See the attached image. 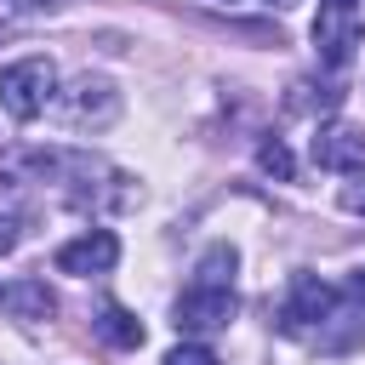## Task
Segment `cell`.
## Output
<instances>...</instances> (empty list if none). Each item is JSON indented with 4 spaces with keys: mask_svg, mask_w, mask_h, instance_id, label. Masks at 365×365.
I'll return each mask as SVG.
<instances>
[{
    "mask_svg": "<svg viewBox=\"0 0 365 365\" xmlns=\"http://www.w3.org/2000/svg\"><path fill=\"white\" fill-rule=\"evenodd\" d=\"M331 302H336V291H331L325 279H314V274H297V279H291V297H285V308H279V331L302 336V331H314V319L325 325Z\"/></svg>",
    "mask_w": 365,
    "mask_h": 365,
    "instance_id": "obj_3",
    "label": "cell"
},
{
    "mask_svg": "<svg viewBox=\"0 0 365 365\" xmlns=\"http://www.w3.org/2000/svg\"><path fill=\"white\" fill-rule=\"evenodd\" d=\"M314 165L325 171H365V131L348 120H331L314 131Z\"/></svg>",
    "mask_w": 365,
    "mask_h": 365,
    "instance_id": "obj_4",
    "label": "cell"
},
{
    "mask_svg": "<svg viewBox=\"0 0 365 365\" xmlns=\"http://www.w3.org/2000/svg\"><path fill=\"white\" fill-rule=\"evenodd\" d=\"M165 365H217V354H211V348H200V342H182V348H171V354H165Z\"/></svg>",
    "mask_w": 365,
    "mask_h": 365,
    "instance_id": "obj_12",
    "label": "cell"
},
{
    "mask_svg": "<svg viewBox=\"0 0 365 365\" xmlns=\"http://www.w3.org/2000/svg\"><path fill=\"white\" fill-rule=\"evenodd\" d=\"M17 17H23V6H17V0H0V29H6V23H17Z\"/></svg>",
    "mask_w": 365,
    "mask_h": 365,
    "instance_id": "obj_16",
    "label": "cell"
},
{
    "mask_svg": "<svg viewBox=\"0 0 365 365\" xmlns=\"http://www.w3.org/2000/svg\"><path fill=\"white\" fill-rule=\"evenodd\" d=\"M234 262H240V251L217 240V245L200 257V268H194V274H200V285H217V291H228V279H234Z\"/></svg>",
    "mask_w": 365,
    "mask_h": 365,
    "instance_id": "obj_10",
    "label": "cell"
},
{
    "mask_svg": "<svg viewBox=\"0 0 365 365\" xmlns=\"http://www.w3.org/2000/svg\"><path fill=\"white\" fill-rule=\"evenodd\" d=\"M228 319H234V291L194 285V291L177 302V331H222Z\"/></svg>",
    "mask_w": 365,
    "mask_h": 365,
    "instance_id": "obj_7",
    "label": "cell"
},
{
    "mask_svg": "<svg viewBox=\"0 0 365 365\" xmlns=\"http://www.w3.org/2000/svg\"><path fill=\"white\" fill-rule=\"evenodd\" d=\"M97 336H103V342H114V348H143V319H137V314H125L120 302H108V308L97 314Z\"/></svg>",
    "mask_w": 365,
    "mask_h": 365,
    "instance_id": "obj_9",
    "label": "cell"
},
{
    "mask_svg": "<svg viewBox=\"0 0 365 365\" xmlns=\"http://www.w3.org/2000/svg\"><path fill=\"white\" fill-rule=\"evenodd\" d=\"M51 91H57V68H51L46 57H23V63H6V68H0V103H6L11 120L46 114Z\"/></svg>",
    "mask_w": 365,
    "mask_h": 365,
    "instance_id": "obj_1",
    "label": "cell"
},
{
    "mask_svg": "<svg viewBox=\"0 0 365 365\" xmlns=\"http://www.w3.org/2000/svg\"><path fill=\"white\" fill-rule=\"evenodd\" d=\"M348 297L365 308V268H354V274H348Z\"/></svg>",
    "mask_w": 365,
    "mask_h": 365,
    "instance_id": "obj_14",
    "label": "cell"
},
{
    "mask_svg": "<svg viewBox=\"0 0 365 365\" xmlns=\"http://www.w3.org/2000/svg\"><path fill=\"white\" fill-rule=\"evenodd\" d=\"M314 46H319V63H325V68H342V63L365 46V23H359V11L325 0L319 17H314Z\"/></svg>",
    "mask_w": 365,
    "mask_h": 365,
    "instance_id": "obj_2",
    "label": "cell"
},
{
    "mask_svg": "<svg viewBox=\"0 0 365 365\" xmlns=\"http://www.w3.org/2000/svg\"><path fill=\"white\" fill-rule=\"evenodd\" d=\"M63 114H68V125H108L114 114H120V97H114V86L108 80H74L68 91H63Z\"/></svg>",
    "mask_w": 365,
    "mask_h": 365,
    "instance_id": "obj_6",
    "label": "cell"
},
{
    "mask_svg": "<svg viewBox=\"0 0 365 365\" xmlns=\"http://www.w3.org/2000/svg\"><path fill=\"white\" fill-rule=\"evenodd\" d=\"M17 245V228H11V217H0V257Z\"/></svg>",
    "mask_w": 365,
    "mask_h": 365,
    "instance_id": "obj_15",
    "label": "cell"
},
{
    "mask_svg": "<svg viewBox=\"0 0 365 365\" xmlns=\"http://www.w3.org/2000/svg\"><path fill=\"white\" fill-rule=\"evenodd\" d=\"M274 6H291V0H274Z\"/></svg>",
    "mask_w": 365,
    "mask_h": 365,
    "instance_id": "obj_18",
    "label": "cell"
},
{
    "mask_svg": "<svg viewBox=\"0 0 365 365\" xmlns=\"http://www.w3.org/2000/svg\"><path fill=\"white\" fill-rule=\"evenodd\" d=\"M331 6H354V0H331Z\"/></svg>",
    "mask_w": 365,
    "mask_h": 365,
    "instance_id": "obj_17",
    "label": "cell"
},
{
    "mask_svg": "<svg viewBox=\"0 0 365 365\" xmlns=\"http://www.w3.org/2000/svg\"><path fill=\"white\" fill-rule=\"evenodd\" d=\"M342 205H348V211H365V188L348 182V188H342Z\"/></svg>",
    "mask_w": 365,
    "mask_h": 365,
    "instance_id": "obj_13",
    "label": "cell"
},
{
    "mask_svg": "<svg viewBox=\"0 0 365 365\" xmlns=\"http://www.w3.org/2000/svg\"><path fill=\"white\" fill-rule=\"evenodd\" d=\"M257 165H262L268 177H279V182L297 177V160H291V148H285L279 137H262V143H257Z\"/></svg>",
    "mask_w": 365,
    "mask_h": 365,
    "instance_id": "obj_11",
    "label": "cell"
},
{
    "mask_svg": "<svg viewBox=\"0 0 365 365\" xmlns=\"http://www.w3.org/2000/svg\"><path fill=\"white\" fill-rule=\"evenodd\" d=\"M120 262V240L108 234V228H91V234H80V240H68L63 251H57V274H108Z\"/></svg>",
    "mask_w": 365,
    "mask_h": 365,
    "instance_id": "obj_5",
    "label": "cell"
},
{
    "mask_svg": "<svg viewBox=\"0 0 365 365\" xmlns=\"http://www.w3.org/2000/svg\"><path fill=\"white\" fill-rule=\"evenodd\" d=\"M0 302L17 314V319H46L51 308H57V297L40 285V279H23V285H11V291H0Z\"/></svg>",
    "mask_w": 365,
    "mask_h": 365,
    "instance_id": "obj_8",
    "label": "cell"
}]
</instances>
